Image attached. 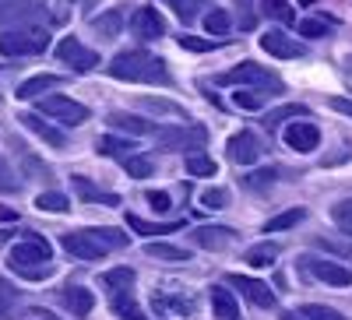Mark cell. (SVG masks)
Masks as SVG:
<instances>
[{
	"mask_svg": "<svg viewBox=\"0 0 352 320\" xmlns=\"http://www.w3.org/2000/svg\"><path fill=\"white\" fill-rule=\"evenodd\" d=\"M106 71H109V78H116V81H141V84H169V81H173L166 60L152 56L148 49L116 53Z\"/></svg>",
	"mask_w": 352,
	"mask_h": 320,
	"instance_id": "6da1fadb",
	"label": "cell"
},
{
	"mask_svg": "<svg viewBox=\"0 0 352 320\" xmlns=\"http://www.w3.org/2000/svg\"><path fill=\"white\" fill-rule=\"evenodd\" d=\"M46 46H50V36L43 25L0 32V56H36V53H46Z\"/></svg>",
	"mask_w": 352,
	"mask_h": 320,
	"instance_id": "7a4b0ae2",
	"label": "cell"
},
{
	"mask_svg": "<svg viewBox=\"0 0 352 320\" xmlns=\"http://www.w3.org/2000/svg\"><path fill=\"white\" fill-rule=\"evenodd\" d=\"M215 84H247V89H261V92H282V81L268 71V67H261L254 60H243L240 67H229L215 78Z\"/></svg>",
	"mask_w": 352,
	"mask_h": 320,
	"instance_id": "3957f363",
	"label": "cell"
},
{
	"mask_svg": "<svg viewBox=\"0 0 352 320\" xmlns=\"http://www.w3.org/2000/svg\"><path fill=\"white\" fill-rule=\"evenodd\" d=\"M155 144L162 152H201L204 144H208V130L204 127H197V124H190V127H166V130H159L155 134Z\"/></svg>",
	"mask_w": 352,
	"mask_h": 320,
	"instance_id": "277c9868",
	"label": "cell"
},
{
	"mask_svg": "<svg viewBox=\"0 0 352 320\" xmlns=\"http://www.w3.org/2000/svg\"><path fill=\"white\" fill-rule=\"evenodd\" d=\"M43 21V0H0V32L32 28Z\"/></svg>",
	"mask_w": 352,
	"mask_h": 320,
	"instance_id": "5b68a950",
	"label": "cell"
},
{
	"mask_svg": "<svg viewBox=\"0 0 352 320\" xmlns=\"http://www.w3.org/2000/svg\"><path fill=\"white\" fill-rule=\"evenodd\" d=\"M50 257H53V247H50L43 236H32V240H25V243L11 247L8 264H11L14 271H21V268H36V264H46Z\"/></svg>",
	"mask_w": 352,
	"mask_h": 320,
	"instance_id": "8992f818",
	"label": "cell"
},
{
	"mask_svg": "<svg viewBox=\"0 0 352 320\" xmlns=\"http://www.w3.org/2000/svg\"><path fill=\"white\" fill-rule=\"evenodd\" d=\"M56 60H60V64H71L78 74H88V71L99 67V53L88 49V46H81V43L71 36V39H60V43H56Z\"/></svg>",
	"mask_w": 352,
	"mask_h": 320,
	"instance_id": "52a82bcc",
	"label": "cell"
},
{
	"mask_svg": "<svg viewBox=\"0 0 352 320\" xmlns=\"http://www.w3.org/2000/svg\"><path fill=\"white\" fill-rule=\"evenodd\" d=\"M300 264H303V271L314 275L317 282H328V285H338V288L352 285V271H349L345 264H338V260H328V257H303Z\"/></svg>",
	"mask_w": 352,
	"mask_h": 320,
	"instance_id": "ba28073f",
	"label": "cell"
},
{
	"mask_svg": "<svg viewBox=\"0 0 352 320\" xmlns=\"http://www.w3.org/2000/svg\"><path fill=\"white\" fill-rule=\"evenodd\" d=\"M39 113L43 116H53V120H64V124H85L88 120V106H81V102H74V99H67V95H46L43 102H39Z\"/></svg>",
	"mask_w": 352,
	"mask_h": 320,
	"instance_id": "9c48e42d",
	"label": "cell"
},
{
	"mask_svg": "<svg viewBox=\"0 0 352 320\" xmlns=\"http://www.w3.org/2000/svg\"><path fill=\"white\" fill-rule=\"evenodd\" d=\"M226 282L236 288L240 296H247L254 306H261V310H272L275 306V293L264 282H257V278H247V275H226Z\"/></svg>",
	"mask_w": 352,
	"mask_h": 320,
	"instance_id": "30bf717a",
	"label": "cell"
},
{
	"mask_svg": "<svg viewBox=\"0 0 352 320\" xmlns=\"http://www.w3.org/2000/svg\"><path fill=\"white\" fill-rule=\"evenodd\" d=\"M226 152H229V159L236 162V165H254V162L261 159V152H264V144L257 141V134L240 130V134H232V137H229Z\"/></svg>",
	"mask_w": 352,
	"mask_h": 320,
	"instance_id": "8fae6325",
	"label": "cell"
},
{
	"mask_svg": "<svg viewBox=\"0 0 352 320\" xmlns=\"http://www.w3.org/2000/svg\"><path fill=\"white\" fill-rule=\"evenodd\" d=\"M285 144L292 152H317V144H320V130H317V124H310L307 116H300V124H289L285 127Z\"/></svg>",
	"mask_w": 352,
	"mask_h": 320,
	"instance_id": "7c38bea8",
	"label": "cell"
},
{
	"mask_svg": "<svg viewBox=\"0 0 352 320\" xmlns=\"http://www.w3.org/2000/svg\"><path fill=\"white\" fill-rule=\"evenodd\" d=\"M131 32L138 39H159V36H166V18L155 8H138L131 14Z\"/></svg>",
	"mask_w": 352,
	"mask_h": 320,
	"instance_id": "4fadbf2b",
	"label": "cell"
},
{
	"mask_svg": "<svg viewBox=\"0 0 352 320\" xmlns=\"http://www.w3.org/2000/svg\"><path fill=\"white\" fill-rule=\"evenodd\" d=\"M232 240H236V232H232L229 225H201V229H194V247L212 250V253L232 247Z\"/></svg>",
	"mask_w": 352,
	"mask_h": 320,
	"instance_id": "5bb4252c",
	"label": "cell"
},
{
	"mask_svg": "<svg viewBox=\"0 0 352 320\" xmlns=\"http://www.w3.org/2000/svg\"><path fill=\"white\" fill-rule=\"evenodd\" d=\"M261 49L268 53V56H278V60H292V56H303L307 53L303 43L289 39L285 32H264L261 36Z\"/></svg>",
	"mask_w": 352,
	"mask_h": 320,
	"instance_id": "9a60e30c",
	"label": "cell"
},
{
	"mask_svg": "<svg viewBox=\"0 0 352 320\" xmlns=\"http://www.w3.org/2000/svg\"><path fill=\"white\" fill-rule=\"evenodd\" d=\"M60 247H64L71 257H81V260H99V257L106 253L92 236H88L85 229H81V232H64V236H60Z\"/></svg>",
	"mask_w": 352,
	"mask_h": 320,
	"instance_id": "2e32d148",
	"label": "cell"
},
{
	"mask_svg": "<svg viewBox=\"0 0 352 320\" xmlns=\"http://www.w3.org/2000/svg\"><path fill=\"white\" fill-rule=\"evenodd\" d=\"M71 187H74V194L85 201V205H109V208H116L120 205V197L116 194H109V190H99L88 176H71Z\"/></svg>",
	"mask_w": 352,
	"mask_h": 320,
	"instance_id": "e0dca14e",
	"label": "cell"
},
{
	"mask_svg": "<svg viewBox=\"0 0 352 320\" xmlns=\"http://www.w3.org/2000/svg\"><path fill=\"white\" fill-rule=\"evenodd\" d=\"M88 25H92V32L99 39H116V36H120V28L127 25V14H124V8H109V11L96 14Z\"/></svg>",
	"mask_w": 352,
	"mask_h": 320,
	"instance_id": "ac0fdd59",
	"label": "cell"
},
{
	"mask_svg": "<svg viewBox=\"0 0 352 320\" xmlns=\"http://www.w3.org/2000/svg\"><path fill=\"white\" fill-rule=\"evenodd\" d=\"M18 124H25L36 137H43L50 148H64V144H67V137H64L60 130L50 127V124H43V113H21V116H18Z\"/></svg>",
	"mask_w": 352,
	"mask_h": 320,
	"instance_id": "d6986e66",
	"label": "cell"
},
{
	"mask_svg": "<svg viewBox=\"0 0 352 320\" xmlns=\"http://www.w3.org/2000/svg\"><path fill=\"white\" fill-rule=\"evenodd\" d=\"M208 296H212L215 320H243V317H240V303L232 299V293H226L222 285H212V288H208Z\"/></svg>",
	"mask_w": 352,
	"mask_h": 320,
	"instance_id": "ffe728a7",
	"label": "cell"
},
{
	"mask_svg": "<svg viewBox=\"0 0 352 320\" xmlns=\"http://www.w3.org/2000/svg\"><path fill=\"white\" fill-rule=\"evenodd\" d=\"M64 78L60 74H36V78H28V81H21L18 84V99H43L50 89H56V84H60Z\"/></svg>",
	"mask_w": 352,
	"mask_h": 320,
	"instance_id": "44dd1931",
	"label": "cell"
},
{
	"mask_svg": "<svg viewBox=\"0 0 352 320\" xmlns=\"http://www.w3.org/2000/svg\"><path fill=\"white\" fill-rule=\"evenodd\" d=\"M109 127L113 130H124V134H134V137L152 134V124L148 120H141V116H134V113H124V109H113L109 113Z\"/></svg>",
	"mask_w": 352,
	"mask_h": 320,
	"instance_id": "7402d4cb",
	"label": "cell"
},
{
	"mask_svg": "<svg viewBox=\"0 0 352 320\" xmlns=\"http://www.w3.org/2000/svg\"><path fill=\"white\" fill-rule=\"evenodd\" d=\"M60 299H64V306H67L71 313H78V317H88V313H92V306H96V296L88 293V288H81V285H67L64 293H60Z\"/></svg>",
	"mask_w": 352,
	"mask_h": 320,
	"instance_id": "603a6c76",
	"label": "cell"
},
{
	"mask_svg": "<svg viewBox=\"0 0 352 320\" xmlns=\"http://www.w3.org/2000/svg\"><path fill=\"white\" fill-rule=\"evenodd\" d=\"M127 225L138 232V236H169V232L184 229V222H144L138 215H127Z\"/></svg>",
	"mask_w": 352,
	"mask_h": 320,
	"instance_id": "cb8c5ba5",
	"label": "cell"
},
{
	"mask_svg": "<svg viewBox=\"0 0 352 320\" xmlns=\"http://www.w3.org/2000/svg\"><path fill=\"white\" fill-rule=\"evenodd\" d=\"M113 313L120 317V320H148V317L141 313L138 299L127 293V288H120V293H113Z\"/></svg>",
	"mask_w": 352,
	"mask_h": 320,
	"instance_id": "d4e9b609",
	"label": "cell"
},
{
	"mask_svg": "<svg viewBox=\"0 0 352 320\" xmlns=\"http://www.w3.org/2000/svg\"><path fill=\"white\" fill-rule=\"evenodd\" d=\"M88 236H92L102 250H124L127 243H131V236H124L120 229H109V225H102V229H85Z\"/></svg>",
	"mask_w": 352,
	"mask_h": 320,
	"instance_id": "484cf974",
	"label": "cell"
},
{
	"mask_svg": "<svg viewBox=\"0 0 352 320\" xmlns=\"http://www.w3.org/2000/svg\"><path fill=\"white\" fill-rule=\"evenodd\" d=\"M261 11L278 25H296V8L289 0H261Z\"/></svg>",
	"mask_w": 352,
	"mask_h": 320,
	"instance_id": "4316f807",
	"label": "cell"
},
{
	"mask_svg": "<svg viewBox=\"0 0 352 320\" xmlns=\"http://www.w3.org/2000/svg\"><path fill=\"white\" fill-rule=\"evenodd\" d=\"M144 253L155 257V260H176V264H187L190 260V250L187 247H173V243H148Z\"/></svg>",
	"mask_w": 352,
	"mask_h": 320,
	"instance_id": "83f0119b",
	"label": "cell"
},
{
	"mask_svg": "<svg viewBox=\"0 0 352 320\" xmlns=\"http://www.w3.org/2000/svg\"><path fill=\"white\" fill-rule=\"evenodd\" d=\"M264 102H268V92H261V89H240L232 92V106H240V109H264Z\"/></svg>",
	"mask_w": 352,
	"mask_h": 320,
	"instance_id": "f1b7e54d",
	"label": "cell"
},
{
	"mask_svg": "<svg viewBox=\"0 0 352 320\" xmlns=\"http://www.w3.org/2000/svg\"><path fill=\"white\" fill-rule=\"evenodd\" d=\"M134 278H138L134 268H113V271H102L99 282L109 288V293H120V288H131L134 285Z\"/></svg>",
	"mask_w": 352,
	"mask_h": 320,
	"instance_id": "f546056e",
	"label": "cell"
},
{
	"mask_svg": "<svg viewBox=\"0 0 352 320\" xmlns=\"http://www.w3.org/2000/svg\"><path fill=\"white\" fill-rule=\"evenodd\" d=\"M303 218H307V208H289V212H282V215H275V218L264 222V232H282V229H292V225H300Z\"/></svg>",
	"mask_w": 352,
	"mask_h": 320,
	"instance_id": "4dcf8cb0",
	"label": "cell"
},
{
	"mask_svg": "<svg viewBox=\"0 0 352 320\" xmlns=\"http://www.w3.org/2000/svg\"><path fill=\"white\" fill-rule=\"evenodd\" d=\"M296 116H307V106L285 102V106H278V109H268V116H264V127H275V124H282V120H296Z\"/></svg>",
	"mask_w": 352,
	"mask_h": 320,
	"instance_id": "1f68e13d",
	"label": "cell"
},
{
	"mask_svg": "<svg viewBox=\"0 0 352 320\" xmlns=\"http://www.w3.org/2000/svg\"><path fill=\"white\" fill-rule=\"evenodd\" d=\"M204 28H208L212 36H226L229 28H232V18H229V11H226V8H212L208 14H204Z\"/></svg>",
	"mask_w": 352,
	"mask_h": 320,
	"instance_id": "d6a6232c",
	"label": "cell"
},
{
	"mask_svg": "<svg viewBox=\"0 0 352 320\" xmlns=\"http://www.w3.org/2000/svg\"><path fill=\"white\" fill-rule=\"evenodd\" d=\"M275 257H278V243H261V247H250L243 260L254 268H264V264H272Z\"/></svg>",
	"mask_w": 352,
	"mask_h": 320,
	"instance_id": "836d02e7",
	"label": "cell"
},
{
	"mask_svg": "<svg viewBox=\"0 0 352 320\" xmlns=\"http://www.w3.org/2000/svg\"><path fill=\"white\" fill-rule=\"evenodd\" d=\"M36 208L60 215V212H71V201H67L64 194H56V190H46V194H39V197H36Z\"/></svg>",
	"mask_w": 352,
	"mask_h": 320,
	"instance_id": "e575fe53",
	"label": "cell"
},
{
	"mask_svg": "<svg viewBox=\"0 0 352 320\" xmlns=\"http://www.w3.org/2000/svg\"><path fill=\"white\" fill-rule=\"evenodd\" d=\"M96 148H99L102 155H120V159H127V155L134 152V144L124 141V137H99V141H96Z\"/></svg>",
	"mask_w": 352,
	"mask_h": 320,
	"instance_id": "d590c367",
	"label": "cell"
},
{
	"mask_svg": "<svg viewBox=\"0 0 352 320\" xmlns=\"http://www.w3.org/2000/svg\"><path fill=\"white\" fill-rule=\"evenodd\" d=\"M166 4L176 11V18H180L184 25H190L197 14H201V8H204V0H166Z\"/></svg>",
	"mask_w": 352,
	"mask_h": 320,
	"instance_id": "8d00e7d4",
	"label": "cell"
},
{
	"mask_svg": "<svg viewBox=\"0 0 352 320\" xmlns=\"http://www.w3.org/2000/svg\"><path fill=\"white\" fill-rule=\"evenodd\" d=\"M187 172H190V176H215L219 165H215V159L194 152V155H187Z\"/></svg>",
	"mask_w": 352,
	"mask_h": 320,
	"instance_id": "74e56055",
	"label": "cell"
},
{
	"mask_svg": "<svg viewBox=\"0 0 352 320\" xmlns=\"http://www.w3.org/2000/svg\"><path fill=\"white\" fill-rule=\"evenodd\" d=\"M21 152V165H25V172H32V176H39L43 183L53 176V169L46 165V162H39V159H32V152H25V148H18Z\"/></svg>",
	"mask_w": 352,
	"mask_h": 320,
	"instance_id": "f35d334b",
	"label": "cell"
},
{
	"mask_svg": "<svg viewBox=\"0 0 352 320\" xmlns=\"http://www.w3.org/2000/svg\"><path fill=\"white\" fill-rule=\"evenodd\" d=\"M141 106L148 109V113H159V116H184V106H176V102H166V99H148L144 95Z\"/></svg>",
	"mask_w": 352,
	"mask_h": 320,
	"instance_id": "ab89813d",
	"label": "cell"
},
{
	"mask_svg": "<svg viewBox=\"0 0 352 320\" xmlns=\"http://www.w3.org/2000/svg\"><path fill=\"white\" fill-rule=\"evenodd\" d=\"M124 169L131 172L134 180H144V176H152V169H155V165L144 159V155H127V159H124Z\"/></svg>",
	"mask_w": 352,
	"mask_h": 320,
	"instance_id": "60d3db41",
	"label": "cell"
},
{
	"mask_svg": "<svg viewBox=\"0 0 352 320\" xmlns=\"http://www.w3.org/2000/svg\"><path fill=\"white\" fill-rule=\"evenodd\" d=\"M331 218L345 236H352V201H338V205L331 208Z\"/></svg>",
	"mask_w": 352,
	"mask_h": 320,
	"instance_id": "b9f144b4",
	"label": "cell"
},
{
	"mask_svg": "<svg viewBox=\"0 0 352 320\" xmlns=\"http://www.w3.org/2000/svg\"><path fill=\"white\" fill-rule=\"evenodd\" d=\"M180 49H190V53H208V49H215L219 43L215 39H201V36H190V32H180Z\"/></svg>",
	"mask_w": 352,
	"mask_h": 320,
	"instance_id": "7bdbcfd3",
	"label": "cell"
},
{
	"mask_svg": "<svg viewBox=\"0 0 352 320\" xmlns=\"http://www.w3.org/2000/svg\"><path fill=\"white\" fill-rule=\"evenodd\" d=\"M201 205L212 208V212L226 208V205H229V190H226V187H208V190L201 194Z\"/></svg>",
	"mask_w": 352,
	"mask_h": 320,
	"instance_id": "ee69618b",
	"label": "cell"
},
{
	"mask_svg": "<svg viewBox=\"0 0 352 320\" xmlns=\"http://www.w3.org/2000/svg\"><path fill=\"white\" fill-rule=\"evenodd\" d=\"M275 176H278L275 169H254L250 176H247V187H250V190H268V187L275 183Z\"/></svg>",
	"mask_w": 352,
	"mask_h": 320,
	"instance_id": "f6af8a7d",
	"label": "cell"
},
{
	"mask_svg": "<svg viewBox=\"0 0 352 320\" xmlns=\"http://www.w3.org/2000/svg\"><path fill=\"white\" fill-rule=\"evenodd\" d=\"M303 317H307V320H349V317H342L338 310H331V306H317V303L303 306Z\"/></svg>",
	"mask_w": 352,
	"mask_h": 320,
	"instance_id": "bcb514c9",
	"label": "cell"
},
{
	"mask_svg": "<svg viewBox=\"0 0 352 320\" xmlns=\"http://www.w3.org/2000/svg\"><path fill=\"white\" fill-rule=\"evenodd\" d=\"M18 190V180H14V169L8 165V159L0 155V194H14Z\"/></svg>",
	"mask_w": 352,
	"mask_h": 320,
	"instance_id": "7dc6e473",
	"label": "cell"
},
{
	"mask_svg": "<svg viewBox=\"0 0 352 320\" xmlns=\"http://www.w3.org/2000/svg\"><path fill=\"white\" fill-rule=\"evenodd\" d=\"M296 32H300L303 39H317V36H324L328 28H324V21H314V18H303V21H296Z\"/></svg>",
	"mask_w": 352,
	"mask_h": 320,
	"instance_id": "c3c4849f",
	"label": "cell"
},
{
	"mask_svg": "<svg viewBox=\"0 0 352 320\" xmlns=\"http://www.w3.org/2000/svg\"><path fill=\"white\" fill-rule=\"evenodd\" d=\"M144 197H148L152 212H169V208H173V201H169V194H166V190H148Z\"/></svg>",
	"mask_w": 352,
	"mask_h": 320,
	"instance_id": "681fc988",
	"label": "cell"
},
{
	"mask_svg": "<svg viewBox=\"0 0 352 320\" xmlns=\"http://www.w3.org/2000/svg\"><path fill=\"white\" fill-rule=\"evenodd\" d=\"M18 275H21V278H32V282H39V278H50V275H53V264L46 260V264H36V268H21Z\"/></svg>",
	"mask_w": 352,
	"mask_h": 320,
	"instance_id": "f907efd6",
	"label": "cell"
},
{
	"mask_svg": "<svg viewBox=\"0 0 352 320\" xmlns=\"http://www.w3.org/2000/svg\"><path fill=\"white\" fill-rule=\"evenodd\" d=\"M236 11H240V28H254L257 14L250 11V0H236Z\"/></svg>",
	"mask_w": 352,
	"mask_h": 320,
	"instance_id": "816d5d0a",
	"label": "cell"
},
{
	"mask_svg": "<svg viewBox=\"0 0 352 320\" xmlns=\"http://www.w3.org/2000/svg\"><path fill=\"white\" fill-rule=\"evenodd\" d=\"M328 106H331L335 113H342V116H352V99H342V95H331V99H328Z\"/></svg>",
	"mask_w": 352,
	"mask_h": 320,
	"instance_id": "f5cc1de1",
	"label": "cell"
},
{
	"mask_svg": "<svg viewBox=\"0 0 352 320\" xmlns=\"http://www.w3.org/2000/svg\"><path fill=\"white\" fill-rule=\"evenodd\" d=\"M176 313H194V299H166Z\"/></svg>",
	"mask_w": 352,
	"mask_h": 320,
	"instance_id": "db71d44e",
	"label": "cell"
},
{
	"mask_svg": "<svg viewBox=\"0 0 352 320\" xmlns=\"http://www.w3.org/2000/svg\"><path fill=\"white\" fill-rule=\"evenodd\" d=\"M0 222H18V212L8 208V205H0Z\"/></svg>",
	"mask_w": 352,
	"mask_h": 320,
	"instance_id": "11a10c76",
	"label": "cell"
},
{
	"mask_svg": "<svg viewBox=\"0 0 352 320\" xmlns=\"http://www.w3.org/2000/svg\"><path fill=\"white\" fill-rule=\"evenodd\" d=\"M282 320H300L296 313H282Z\"/></svg>",
	"mask_w": 352,
	"mask_h": 320,
	"instance_id": "9f6ffc18",
	"label": "cell"
},
{
	"mask_svg": "<svg viewBox=\"0 0 352 320\" xmlns=\"http://www.w3.org/2000/svg\"><path fill=\"white\" fill-rule=\"evenodd\" d=\"M349 74H352V56H349Z\"/></svg>",
	"mask_w": 352,
	"mask_h": 320,
	"instance_id": "6f0895ef",
	"label": "cell"
},
{
	"mask_svg": "<svg viewBox=\"0 0 352 320\" xmlns=\"http://www.w3.org/2000/svg\"><path fill=\"white\" fill-rule=\"evenodd\" d=\"M85 4H92V0H85Z\"/></svg>",
	"mask_w": 352,
	"mask_h": 320,
	"instance_id": "680465c9",
	"label": "cell"
}]
</instances>
